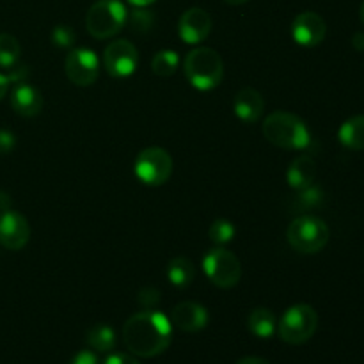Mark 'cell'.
I'll use <instances>...</instances> for the list:
<instances>
[{"label": "cell", "instance_id": "16", "mask_svg": "<svg viewBox=\"0 0 364 364\" xmlns=\"http://www.w3.org/2000/svg\"><path fill=\"white\" fill-rule=\"evenodd\" d=\"M235 116L244 123L252 124L262 119L263 110H265V100L256 89L245 87L237 92L233 100Z\"/></svg>", "mask_w": 364, "mask_h": 364}, {"label": "cell", "instance_id": "10", "mask_svg": "<svg viewBox=\"0 0 364 364\" xmlns=\"http://www.w3.org/2000/svg\"><path fill=\"white\" fill-rule=\"evenodd\" d=\"M139 64V52L128 39H114L103 52V66L114 78L130 77Z\"/></svg>", "mask_w": 364, "mask_h": 364}, {"label": "cell", "instance_id": "20", "mask_svg": "<svg viewBox=\"0 0 364 364\" xmlns=\"http://www.w3.org/2000/svg\"><path fill=\"white\" fill-rule=\"evenodd\" d=\"M167 277L176 288L191 287L192 281L196 279L194 263L185 258V256H178V258L171 259L169 265H167Z\"/></svg>", "mask_w": 364, "mask_h": 364}, {"label": "cell", "instance_id": "24", "mask_svg": "<svg viewBox=\"0 0 364 364\" xmlns=\"http://www.w3.org/2000/svg\"><path fill=\"white\" fill-rule=\"evenodd\" d=\"M235 235H237V228H235L233 223L228 219L213 220V224L208 230L210 240L215 245H219V247H224L226 244H230L235 238Z\"/></svg>", "mask_w": 364, "mask_h": 364}, {"label": "cell", "instance_id": "12", "mask_svg": "<svg viewBox=\"0 0 364 364\" xmlns=\"http://www.w3.org/2000/svg\"><path fill=\"white\" fill-rule=\"evenodd\" d=\"M31 226L20 212L7 210L0 213V244L9 251H20L28 244Z\"/></svg>", "mask_w": 364, "mask_h": 364}, {"label": "cell", "instance_id": "34", "mask_svg": "<svg viewBox=\"0 0 364 364\" xmlns=\"http://www.w3.org/2000/svg\"><path fill=\"white\" fill-rule=\"evenodd\" d=\"M352 43H354V46L358 50H364V34L358 32V34L354 36V39H352Z\"/></svg>", "mask_w": 364, "mask_h": 364}, {"label": "cell", "instance_id": "8", "mask_svg": "<svg viewBox=\"0 0 364 364\" xmlns=\"http://www.w3.org/2000/svg\"><path fill=\"white\" fill-rule=\"evenodd\" d=\"M135 176L139 181L149 187H160L166 181H169L171 174H173V159H171L169 151L159 146H151V148L142 149L135 159Z\"/></svg>", "mask_w": 364, "mask_h": 364}, {"label": "cell", "instance_id": "30", "mask_svg": "<svg viewBox=\"0 0 364 364\" xmlns=\"http://www.w3.org/2000/svg\"><path fill=\"white\" fill-rule=\"evenodd\" d=\"M103 364H141L134 355H128V354H112L105 359Z\"/></svg>", "mask_w": 364, "mask_h": 364}, {"label": "cell", "instance_id": "11", "mask_svg": "<svg viewBox=\"0 0 364 364\" xmlns=\"http://www.w3.org/2000/svg\"><path fill=\"white\" fill-rule=\"evenodd\" d=\"M326 20L315 11H304V13L297 14L291 23V38L306 48L318 46L326 39Z\"/></svg>", "mask_w": 364, "mask_h": 364}, {"label": "cell", "instance_id": "6", "mask_svg": "<svg viewBox=\"0 0 364 364\" xmlns=\"http://www.w3.org/2000/svg\"><path fill=\"white\" fill-rule=\"evenodd\" d=\"M318 327V315L309 304L288 308L277 323V334L288 345H302L313 338Z\"/></svg>", "mask_w": 364, "mask_h": 364}, {"label": "cell", "instance_id": "14", "mask_svg": "<svg viewBox=\"0 0 364 364\" xmlns=\"http://www.w3.org/2000/svg\"><path fill=\"white\" fill-rule=\"evenodd\" d=\"M208 311L198 302H180L171 311V323L183 333H199L208 326Z\"/></svg>", "mask_w": 364, "mask_h": 364}, {"label": "cell", "instance_id": "22", "mask_svg": "<svg viewBox=\"0 0 364 364\" xmlns=\"http://www.w3.org/2000/svg\"><path fill=\"white\" fill-rule=\"evenodd\" d=\"M180 55L174 50H160L151 59V71L160 78H167L176 73Z\"/></svg>", "mask_w": 364, "mask_h": 364}, {"label": "cell", "instance_id": "37", "mask_svg": "<svg viewBox=\"0 0 364 364\" xmlns=\"http://www.w3.org/2000/svg\"><path fill=\"white\" fill-rule=\"evenodd\" d=\"M359 14H361V21H363V25H364V0H363V4H361V11H359Z\"/></svg>", "mask_w": 364, "mask_h": 364}, {"label": "cell", "instance_id": "35", "mask_svg": "<svg viewBox=\"0 0 364 364\" xmlns=\"http://www.w3.org/2000/svg\"><path fill=\"white\" fill-rule=\"evenodd\" d=\"M128 2H130L132 6H135V7H148L149 4L156 2V0H128Z\"/></svg>", "mask_w": 364, "mask_h": 364}, {"label": "cell", "instance_id": "31", "mask_svg": "<svg viewBox=\"0 0 364 364\" xmlns=\"http://www.w3.org/2000/svg\"><path fill=\"white\" fill-rule=\"evenodd\" d=\"M11 205H13V201H11L9 194H6V192H0V213L11 210Z\"/></svg>", "mask_w": 364, "mask_h": 364}, {"label": "cell", "instance_id": "9", "mask_svg": "<svg viewBox=\"0 0 364 364\" xmlns=\"http://www.w3.org/2000/svg\"><path fill=\"white\" fill-rule=\"evenodd\" d=\"M64 71L71 84L89 87L100 75V59L91 48H75L66 55Z\"/></svg>", "mask_w": 364, "mask_h": 364}, {"label": "cell", "instance_id": "1", "mask_svg": "<svg viewBox=\"0 0 364 364\" xmlns=\"http://www.w3.org/2000/svg\"><path fill=\"white\" fill-rule=\"evenodd\" d=\"M173 340V323L164 313L155 309L135 313L124 322L123 341L135 358H155L169 348Z\"/></svg>", "mask_w": 364, "mask_h": 364}, {"label": "cell", "instance_id": "23", "mask_svg": "<svg viewBox=\"0 0 364 364\" xmlns=\"http://www.w3.org/2000/svg\"><path fill=\"white\" fill-rule=\"evenodd\" d=\"M21 55V46L18 39L11 34H0V68L11 70L18 64Z\"/></svg>", "mask_w": 364, "mask_h": 364}, {"label": "cell", "instance_id": "36", "mask_svg": "<svg viewBox=\"0 0 364 364\" xmlns=\"http://www.w3.org/2000/svg\"><path fill=\"white\" fill-rule=\"evenodd\" d=\"M224 2L231 4V6H242V4L249 2V0H224Z\"/></svg>", "mask_w": 364, "mask_h": 364}, {"label": "cell", "instance_id": "32", "mask_svg": "<svg viewBox=\"0 0 364 364\" xmlns=\"http://www.w3.org/2000/svg\"><path fill=\"white\" fill-rule=\"evenodd\" d=\"M9 85H11L9 77H7V75L0 73V100H2L4 96L7 95V91H9Z\"/></svg>", "mask_w": 364, "mask_h": 364}, {"label": "cell", "instance_id": "27", "mask_svg": "<svg viewBox=\"0 0 364 364\" xmlns=\"http://www.w3.org/2000/svg\"><path fill=\"white\" fill-rule=\"evenodd\" d=\"M139 302H141L142 308L146 309H155L160 302V294L155 288H142L139 291Z\"/></svg>", "mask_w": 364, "mask_h": 364}, {"label": "cell", "instance_id": "2", "mask_svg": "<svg viewBox=\"0 0 364 364\" xmlns=\"http://www.w3.org/2000/svg\"><path fill=\"white\" fill-rule=\"evenodd\" d=\"M262 132L270 144L283 149H306L311 144V132L304 121L291 112L277 110L269 114L262 124Z\"/></svg>", "mask_w": 364, "mask_h": 364}, {"label": "cell", "instance_id": "15", "mask_svg": "<svg viewBox=\"0 0 364 364\" xmlns=\"http://www.w3.org/2000/svg\"><path fill=\"white\" fill-rule=\"evenodd\" d=\"M11 107L21 117H36L43 109V96L34 85L18 82L11 91Z\"/></svg>", "mask_w": 364, "mask_h": 364}, {"label": "cell", "instance_id": "19", "mask_svg": "<svg viewBox=\"0 0 364 364\" xmlns=\"http://www.w3.org/2000/svg\"><path fill=\"white\" fill-rule=\"evenodd\" d=\"M338 139L345 148L352 151L364 149V114L345 121L338 130Z\"/></svg>", "mask_w": 364, "mask_h": 364}, {"label": "cell", "instance_id": "28", "mask_svg": "<svg viewBox=\"0 0 364 364\" xmlns=\"http://www.w3.org/2000/svg\"><path fill=\"white\" fill-rule=\"evenodd\" d=\"M16 139L9 130H0V155H7L14 149Z\"/></svg>", "mask_w": 364, "mask_h": 364}, {"label": "cell", "instance_id": "13", "mask_svg": "<svg viewBox=\"0 0 364 364\" xmlns=\"http://www.w3.org/2000/svg\"><path fill=\"white\" fill-rule=\"evenodd\" d=\"M212 32V16L201 7H191L178 21V34L187 45H199Z\"/></svg>", "mask_w": 364, "mask_h": 364}, {"label": "cell", "instance_id": "26", "mask_svg": "<svg viewBox=\"0 0 364 364\" xmlns=\"http://www.w3.org/2000/svg\"><path fill=\"white\" fill-rule=\"evenodd\" d=\"M75 39H77V36H75V31L70 25L60 23L57 27H53L52 43L55 46H59V48H71L75 45Z\"/></svg>", "mask_w": 364, "mask_h": 364}, {"label": "cell", "instance_id": "25", "mask_svg": "<svg viewBox=\"0 0 364 364\" xmlns=\"http://www.w3.org/2000/svg\"><path fill=\"white\" fill-rule=\"evenodd\" d=\"M128 23H130L134 32H148L155 23V14L151 11L144 9V7H137L132 14H128Z\"/></svg>", "mask_w": 364, "mask_h": 364}, {"label": "cell", "instance_id": "5", "mask_svg": "<svg viewBox=\"0 0 364 364\" xmlns=\"http://www.w3.org/2000/svg\"><path fill=\"white\" fill-rule=\"evenodd\" d=\"M329 226L315 215H301L287 230L288 244L301 255H316L329 242Z\"/></svg>", "mask_w": 364, "mask_h": 364}, {"label": "cell", "instance_id": "3", "mask_svg": "<svg viewBox=\"0 0 364 364\" xmlns=\"http://www.w3.org/2000/svg\"><path fill=\"white\" fill-rule=\"evenodd\" d=\"M183 71L192 87L212 91L224 78V60L213 48L198 46L185 57Z\"/></svg>", "mask_w": 364, "mask_h": 364}, {"label": "cell", "instance_id": "17", "mask_svg": "<svg viewBox=\"0 0 364 364\" xmlns=\"http://www.w3.org/2000/svg\"><path fill=\"white\" fill-rule=\"evenodd\" d=\"M316 178V162L313 156L301 155L290 164L287 173L288 185L295 191H306L313 185Z\"/></svg>", "mask_w": 364, "mask_h": 364}, {"label": "cell", "instance_id": "7", "mask_svg": "<svg viewBox=\"0 0 364 364\" xmlns=\"http://www.w3.org/2000/svg\"><path fill=\"white\" fill-rule=\"evenodd\" d=\"M203 270H205L210 283L224 288V290L237 287L240 283V259L224 247H215L206 252V256L203 258Z\"/></svg>", "mask_w": 364, "mask_h": 364}, {"label": "cell", "instance_id": "21", "mask_svg": "<svg viewBox=\"0 0 364 364\" xmlns=\"http://www.w3.org/2000/svg\"><path fill=\"white\" fill-rule=\"evenodd\" d=\"M87 345L96 352H110L116 347V333L105 323H96L87 331Z\"/></svg>", "mask_w": 364, "mask_h": 364}, {"label": "cell", "instance_id": "33", "mask_svg": "<svg viewBox=\"0 0 364 364\" xmlns=\"http://www.w3.org/2000/svg\"><path fill=\"white\" fill-rule=\"evenodd\" d=\"M237 364H272L263 358H244L240 359Z\"/></svg>", "mask_w": 364, "mask_h": 364}, {"label": "cell", "instance_id": "29", "mask_svg": "<svg viewBox=\"0 0 364 364\" xmlns=\"http://www.w3.org/2000/svg\"><path fill=\"white\" fill-rule=\"evenodd\" d=\"M68 364H100V363H98V358H96L95 352L80 350L78 354L73 355V359H71Z\"/></svg>", "mask_w": 364, "mask_h": 364}, {"label": "cell", "instance_id": "18", "mask_svg": "<svg viewBox=\"0 0 364 364\" xmlns=\"http://www.w3.org/2000/svg\"><path fill=\"white\" fill-rule=\"evenodd\" d=\"M247 327L255 336L262 338V340H269V338H272L277 331L276 315H274L269 308L252 309V311L249 313Z\"/></svg>", "mask_w": 364, "mask_h": 364}, {"label": "cell", "instance_id": "4", "mask_svg": "<svg viewBox=\"0 0 364 364\" xmlns=\"http://www.w3.org/2000/svg\"><path fill=\"white\" fill-rule=\"evenodd\" d=\"M128 20V9L121 0H98L85 14L87 32L96 39H109L119 34Z\"/></svg>", "mask_w": 364, "mask_h": 364}]
</instances>
